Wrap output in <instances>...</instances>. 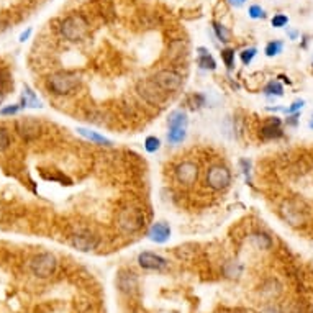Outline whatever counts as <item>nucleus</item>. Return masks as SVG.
Masks as SVG:
<instances>
[{
	"label": "nucleus",
	"instance_id": "39448f33",
	"mask_svg": "<svg viewBox=\"0 0 313 313\" xmlns=\"http://www.w3.org/2000/svg\"><path fill=\"white\" fill-rule=\"evenodd\" d=\"M56 267H58V261L51 253L38 254L32 259V263H30V269H32V272L40 279H46L51 274H55Z\"/></svg>",
	"mask_w": 313,
	"mask_h": 313
},
{
	"label": "nucleus",
	"instance_id": "393cba45",
	"mask_svg": "<svg viewBox=\"0 0 313 313\" xmlns=\"http://www.w3.org/2000/svg\"><path fill=\"white\" fill-rule=\"evenodd\" d=\"M280 51H282V43H280V41H271V43L266 46V55L269 56V58L277 56Z\"/></svg>",
	"mask_w": 313,
	"mask_h": 313
},
{
	"label": "nucleus",
	"instance_id": "aec40b11",
	"mask_svg": "<svg viewBox=\"0 0 313 313\" xmlns=\"http://www.w3.org/2000/svg\"><path fill=\"white\" fill-rule=\"evenodd\" d=\"M186 128H179V129H169V133H167V141L172 143V144H177V143H182L186 140Z\"/></svg>",
	"mask_w": 313,
	"mask_h": 313
},
{
	"label": "nucleus",
	"instance_id": "20e7f679",
	"mask_svg": "<svg viewBox=\"0 0 313 313\" xmlns=\"http://www.w3.org/2000/svg\"><path fill=\"white\" fill-rule=\"evenodd\" d=\"M230 184H231V172L226 166L215 164L207 171V186L212 190L221 192V190L230 187Z\"/></svg>",
	"mask_w": 313,
	"mask_h": 313
},
{
	"label": "nucleus",
	"instance_id": "7ed1b4c3",
	"mask_svg": "<svg viewBox=\"0 0 313 313\" xmlns=\"http://www.w3.org/2000/svg\"><path fill=\"white\" fill-rule=\"evenodd\" d=\"M144 213L138 207H126L117 217V225L123 233H136L144 226Z\"/></svg>",
	"mask_w": 313,
	"mask_h": 313
},
{
	"label": "nucleus",
	"instance_id": "f3484780",
	"mask_svg": "<svg viewBox=\"0 0 313 313\" xmlns=\"http://www.w3.org/2000/svg\"><path fill=\"white\" fill-rule=\"evenodd\" d=\"M197 63H198V66L202 67V69H210V71L217 69L215 59H213V56L205 48H198V59H197Z\"/></svg>",
	"mask_w": 313,
	"mask_h": 313
},
{
	"label": "nucleus",
	"instance_id": "4468645a",
	"mask_svg": "<svg viewBox=\"0 0 313 313\" xmlns=\"http://www.w3.org/2000/svg\"><path fill=\"white\" fill-rule=\"evenodd\" d=\"M284 135V132L280 129V120L279 118H271L269 121H266L264 126L261 128V138L264 140H276L280 138Z\"/></svg>",
	"mask_w": 313,
	"mask_h": 313
},
{
	"label": "nucleus",
	"instance_id": "c9c22d12",
	"mask_svg": "<svg viewBox=\"0 0 313 313\" xmlns=\"http://www.w3.org/2000/svg\"><path fill=\"white\" fill-rule=\"evenodd\" d=\"M4 220V210H2V207H0V221Z\"/></svg>",
	"mask_w": 313,
	"mask_h": 313
},
{
	"label": "nucleus",
	"instance_id": "72a5a7b5",
	"mask_svg": "<svg viewBox=\"0 0 313 313\" xmlns=\"http://www.w3.org/2000/svg\"><path fill=\"white\" fill-rule=\"evenodd\" d=\"M261 313H280V310L279 308H274V307H269V308L263 310Z\"/></svg>",
	"mask_w": 313,
	"mask_h": 313
},
{
	"label": "nucleus",
	"instance_id": "2f4dec72",
	"mask_svg": "<svg viewBox=\"0 0 313 313\" xmlns=\"http://www.w3.org/2000/svg\"><path fill=\"white\" fill-rule=\"evenodd\" d=\"M32 32H33V28H28L27 32H23V33H21V35H20V41H21V43H23V41H27L28 38H30V35H32Z\"/></svg>",
	"mask_w": 313,
	"mask_h": 313
},
{
	"label": "nucleus",
	"instance_id": "a211bd4d",
	"mask_svg": "<svg viewBox=\"0 0 313 313\" xmlns=\"http://www.w3.org/2000/svg\"><path fill=\"white\" fill-rule=\"evenodd\" d=\"M20 107H33V109H40V107H43L41 102H40V98L35 95V92L30 89V86L23 87V97H21V105Z\"/></svg>",
	"mask_w": 313,
	"mask_h": 313
},
{
	"label": "nucleus",
	"instance_id": "5701e85b",
	"mask_svg": "<svg viewBox=\"0 0 313 313\" xmlns=\"http://www.w3.org/2000/svg\"><path fill=\"white\" fill-rule=\"evenodd\" d=\"M144 148H146L148 152H156L159 148H161V141L156 136H148L146 141H144Z\"/></svg>",
	"mask_w": 313,
	"mask_h": 313
},
{
	"label": "nucleus",
	"instance_id": "dca6fc26",
	"mask_svg": "<svg viewBox=\"0 0 313 313\" xmlns=\"http://www.w3.org/2000/svg\"><path fill=\"white\" fill-rule=\"evenodd\" d=\"M77 133L84 138H87L90 141H94L97 144H103V146H112V141L109 138H105L103 135L97 133V132H92V129H87V128H77Z\"/></svg>",
	"mask_w": 313,
	"mask_h": 313
},
{
	"label": "nucleus",
	"instance_id": "c85d7f7f",
	"mask_svg": "<svg viewBox=\"0 0 313 313\" xmlns=\"http://www.w3.org/2000/svg\"><path fill=\"white\" fill-rule=\"evenodd\" d=\"M289 23V18L285 17V15H276V17L272 18V27L274 28H282L285 27Z\"/></svg>",
	"mask_w": 313,
	"mask_h": 313
},
{
	"label": "nucleus",
	"instance_id": "cd10ccee",
	"mask_svg": "<svg viewBox=\"0 0 313 313\" xmlns=\"http://www.w3.org/2000/svg\"><path fill=\"white\" fill-rule=\"evenodd\" d=\"M249 17L251 18H264L266 13L259 5H251L249 7Z\"/></svg>",
	"mask_w": 313,
	"mask_h": 313
},
{
	"label": "nucleus",
	"instance_id": "bb28decb",
	"mask_svg": "<svg viewBox=\"0 0 313 313\" xmlns=\"http://www.w3.org/2000/svg\"><path fill=\"white\" fill-rule=\"evenodd\" d=\"M256 53H257V49L256 48H249V49H244V51H241V61H243V64H249L251 61H253V58L256 56Z\"/></svg>",
	"mask_w": 313,
	"mask_h": 313
},
{
	"label": "nucleus",
	"instance_id": "7c9ffc66",
	"mask_svg": "<svg viewBox=\"0 0 313 313\" xmlns=\"http://www.w3.org/2000/svg\"><path fill=\"white\" fill-rule=\"evenodd\" d=\"M302 107H303V100H297V102H294V103H292V107H290V109H287L285 112H287V113H294L295 110L302 109Z\"/></svg>",
	"mask_w": 313,
	"mask_h": 313
},
{
	"label": "nucleus",
	"instance_id": "a878e982",
	"mask_svg": "<svg viewBox=\"0 0 313 313\" xmlns=\"http://www.w3.org/2000/svg\"><path fill=\"white\" fill-rule=\"evenodd\" d=\"M10 146V136L5 128L0 126V151H5Z\"/></svg>",
	"mask_w": 313,
	"mask_h": 313
},
{
	"label": "nucleus",
	"instance_id": "9b49d317",
	"mask_svg": "<svg viewBox=\"0 0 313 313\" xmlns=\"http://www.w3.org/2000/svg\"><path fill=\"white\" fill-rule=\"evenodd\" d=\"M117 287L123 294H135L138 289V277L129 271H120L117 276Z\"/></svg>",
	"mask_w": 313,
	"mask_h": 313
},
{
	"label": "nucleus",
	"instance_id": "ddd939ff",
	"mask_svg": "<svg viewBox=\"0 0 313 313\" xmlns=\"http://www.w3.org/2000/svg\"><path fill=\"white\" fill-rule=\"evenodd\" d=\"M148 238L154 243H166L171 238V226L166 221H158L148 231Z\"/></svg>",
	"mask_w": 313,
	"mask_h": 313
},
{
	"label": "nucleus",
	"instance_id": "4be33fe9",
	"mask_svg": "<svg viewBox=\"0 0 313 313\" xmlns=\"http://www.w3.org/2000/svg\"><path fill=\"white\" fill-rule=\"evenodd\" d=\"M213 30H215L217 38H218L220 41L226 43L228 40H230V30H228L226 27L220 25V23H213Z\"/></svg>",
	"mask_w": 313,
	"mask_h": 313
},
{
	"label": "nucleus",
	"instance_id": "f257e3e1",
	"mask_svg": "<svg viewBox=\"0 0 313 313\" xmlns=\"http://www.w3.org/2000/svg\"><path fill=\"white\" fill-rule=\"evenodd\" d=\"M81 86V77L69 71H59L48 77V89L55 95H69Z\"/></svg>",
	"mask_w": 313,
	"mask_h": 313
},
{
	"label": "nucleus",
	"instance_id": "e433bc0d",
	"mask_svg": "<svg viewBox=\"0 0 313 313\" xmlns=\"http://www.w3.org/2000/svg\"><path fill=\"white\" fill-rule=\"evenodd\" d=\"M310 126H311V128H313V121H311V123H310Z\"/></svg>",
	"mask_w": 313,
	"mask_h": 313
},
{
	"label": "nucleus",
	"instance_id": "1a4fd4ad",
	"mask_svg": "<svg viewBox=\"0 0 313 313\" xmlns=\"http://www.w3.org/2000/svg\"><path fill=\"white\" fill-rule=\"evenodd\" d=\"M198 177L197 164L192 161H184L175 167V179L182 186H192Z\"/></svg>",
	"mask_w": 313,
	"mask_h": 313
},
{
	"label": "nucleus",
	"instance_id": "473e14b6",
	"mask_svg": "<svg viewBox=\"0 0 313 313\" xmlns=\"http://www.w3.org/2000/svg\"><path fill=\"white\" fill-rule=\"evenodd\" d=\"M228 2H230L231 5H234V7H241L244 2H246V0H228Z\"/></svg>",
	"mask_w": 313,
	"mask_h": 313
},
{
	"label": "nucleus",
	"instance_id": "0eeeda50",
	"mask_svg": "<svg viewBox=\"0 0 313 313\" xmlns=\"http://www.w3.org/2000/svg\"><path fill=\"white\" fill-rule=\"evenodd\" d=\"M15 129L25 141H33L41 135V123L33 117H25L17 120Z\"/></svg>",
	"mask_w": 313,
	"mask_h": 313
},
{
	"label": "nucleus",
	"instance_id": "9d476101",
	"mask_svg": "<svg viewBox=\"0 0 313 313\" xmlns=\"http://www.w3.org/2000/svg\"><path fill=\"white\" fill-rule=\"evenodd\" d=\"M138 264L143 269H148V271H163L167 267L166 259L156 253H151V251H143L138 256Z\"/></svg>",
	"mask_w": 313,
	"mask_h": 313
},
{
	"label": "nucleus",
	"instance_id": "c756f323",
	"mask_svg": "<svg viewBox=\"0 0 313 313\" xmlns=\"http://www.w3.org/2000/svg\"><path fill=\"white\" fill-rule=\"evenodd\" d=\"M20 110V105H9V107H4V109H0V115H15Z\"/></svg>",
	"mask_w": 313,
	"mask_h": 313
},
{
	"label": "nucleus",
	"instance_id": "f03ea898",
	"mask_svg": "<svg viewBox=\"0 0 313 313\" xmlns=\"http://www.w3.org/2000/svg\"><path fill=\"white\" fill-rule=\"evenodd\" d=\"M59 30H61V35H63L67 41L75 43L86 38L89 32V23L82 15H71V17L63 20Z\"/></svg>",
	"mask_w": 313,
	"mask_h": 313
},
{
	"label": "nucleus",
	"instance_id": "423d86ee",
	"mask_svg": "<svg viewBox=\"0 0 313 313\" xmlns=\"http://www.w3.org/2000/svg\"><path fill=\"white\" fill-rule=\"evenodd\" d=\"M136 89H138V94L151 105L161 103L164 100V97H166V90H163L152 79L140 81L138 86H136Z\"/></svg>",
	"mask_w": 313,
	"mask_h": 313
},
{
	"label": "nucleus",
	"instance_id": "2eb2a0df",
	"mask_svg": "<svg viewBox=\"0 0 313 313\" xmlns=\"http://www.w3.org/2000/svg\"><path fill=\"white\" fill-rule=\"evenodd\" d=\"M187 123H189L187 113L182 112V110L172 112L169 115V118H167V126H169V129H179V128L187 129Z\"/></svg>",
	"mask_w": 313,
	"mask_h": 313
},
{
	"label": "nucleus",
	"instance_id": "6e6552de",
	"mask_svg": "<svg viewBox=\"0 0 313 313\" xmlns=\"http://www.w3.org/2000/svg\"><path fill=\"white\" fill-rule=\"evenodd\" d=\"M152 81L163 90H166V92H175V90H179L182 87V75L171 69H163L156 72Z\"/></svg>",
	"mask_w": 313,
	"mask_h": 313
},
{
	"label": "nucleus",
	"instance_id": "f704fd0d",
	"mask_svg": "<svg viewBox=\"0 0 313 313\" xmlns=\"http://www.w3.org/2000/svg\"><path fill=\"white\" fill-rule=\"evenodd\" d=\"M4 97H5V95H4V92H2V90H0V103L4 102Z\"/></svg>",
	"mask_w": 313,
	"mask_h": 313
},
{
	"label": "nucleus",
	"instance_id": "b1692460",
	"mask_svg": "<svg viewBox=\"0 0 313 313\" xmlns=\"http://www.w3.org/2000/svg\"><path fill=\"white\" fill-rule=\"evenodd\" d=\"M221 59H223V63L226 64L228 69H233V66H234V51L233 49H223V51H221Z\"/></svg>",
	"mask_w": 313,
	"mask_h": 313
},
{
	"label": "nucleus",
	"instance_id": "412c9836",
	"mask_svg": "<svg viewBox=\"0 0 313 313\" xmlns=\"http://www.w3.org/2000/svg\"><path fill=\"white\" fill-rule=\"evenodd\" d=\"M264 94H266V95H277V97H280L282 94H284V87H282L280 82L271 81V82L264 87Z\"/></svg>",
	"mask_w": 313,
	"mask_h": 313
},
{
	"label": "nucleus",
	"instance_id": "f8f14e48",
	"mask_svg": "<svg viewBox=\"0 0 313 313\" xmlns=\"http://www.w3.org/2000/svg\"><path fill=\"white\" fill-rule=\"evenodd\" d=\"M71 244L75 249L82 251V253H89V251L97 248L98 240L92 233H77L71 238Z\"/></svg>",
	"mask_w": 313,
	"mask_h": 313
},
{
	"label": "nucleus",
	"instance_id": "6ab92c4d",
	"mask_svg": "<svg viewBox=\"0 0 313 313\" xmlns=\"http://www.w3.org/2000/svg\"><path fill=\"white\" fill-rule=\"evenodd\" d=\"M251 243H253L257 249H269L272 246V241L266 233H254L251 236Z\"/></svg>",
	"mask_w": 313,
	"mask_h": 313
}]
</instances>
